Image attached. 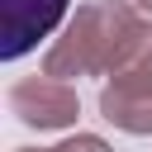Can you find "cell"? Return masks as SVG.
<instances>
[{
  "mask_svg": "<svg viewBox=\"0 0 152 152\" xmlns=\"http://www.w3.org/2000/svg\"><path fill=\"white\" fill-rule=\"evenodd\" d=\"M147 14L133 0H90L76 5V14L66 19V28L48 43L43 52V71L71 81V76H109L114 62L124 57V48L133 43L138 24Z\"/></svg>",
  "mask_w": 152,
  "mask_h": 152,
  "instance_id": "cell-1",
  "label": "cell"
},
{
  "mask_svg": "<svg viewBox=\"0 0 152 152\" xmlns=\"http://www.w3.org/2000/svg\"><path fill=\"white\" fill-rule=\"evenodd\" d=\"M100 119L114 124L119 133L147 138L152 133V14L138 24L133 43L114 62L100 90Z\"/></svg>",
  "mask_w": 152,
  "mask_h": 152,
  "instance_id": "cell-2",
  "label": "cell"
},
{
  "mask_svg": "<svg viewBox=\"0 0 152 152\" xmlns=\"http://www.w3.org/2000/svg\"><path fill=\"white\" fill-rule=\"evenodd\" d=\"M10 114L24 124V128H38V133H52V128H71L76 114H81V100H76V86L52 76V71H33V76H19L10 86Z\"/></svg>",
  "mask_w": 152,
  "mask_h": 152,
  "instance_id": "cell-3",
  "label": "cell"
},
{
  "mask_svg": "<svg viewBox=\"0 0 152 152\" xmlns=\"http://www.w3.org/2000/svg\"><path fill=\"white\" fill-rule=\"evenodd\" d=\"M66 5L71 0H0V57L14 62L33 52L38 38H48L66 19Z\"/></svg>",
  "mask_w": 152,
  "mask_h": 152,
  "instance_id": "cell-4",
  "label": "cell"
},
{
  "mask_svg": "<svg viewBox=\"0 0 152 152\" xmlns=\"http://www.w3.org/2000/svg\"><path fill=\"white\" fill-rule=\"evenodd\" d=\"M52 152H114L100 133H71V138H62Z\"/></svg>",
  "mask_w": 152,
  "mask_h": 152,
  "instance_id": "cell-5",
  "label": "cell"
},
{
  "mask_svg": "<svg viewBox=\"0 0 152 152\" xmlns=\"http://www.w3.org/2000/svg\"><path fill=\"white\" fill-rule=\"evenodd\" d=\"M133 5H138V10H142V14H152V0H133Z\"/></svg>",
  "mask_w": 152,
  "mask_h": 152,
  "instance_id": "cell-6",
  "label": "cell"
},
{
  "mask_svg": "<svg viewBox=\"0 0 152 152\" xmlns=\"http://www.w3.org/2000/svg\"><path fill=\"white\" fill-rule=\"evenodd\" d=\"M14 152H52V147H14Z\"/></svg>",
  "mask_w": 152,
  "mask_h": 152,
  "instance_id": "cell-7",
  "label": "cell"
}]
</instances>
